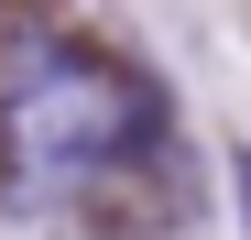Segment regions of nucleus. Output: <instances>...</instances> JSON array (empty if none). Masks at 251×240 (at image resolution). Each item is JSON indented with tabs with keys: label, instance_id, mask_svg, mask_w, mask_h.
I'll return each instance as SVG.
<instances>
[{
	"label": "nucleus",
	"instance_id": "1",
	"mask_svg": "<svg viewBox=\"0 0 251 240\" xmlns=\"http://www.w3.org/2000/svg\"><path fill=\"white\" fill-rule=\"evenodd\" d=\"M142 131V98L131 76L76 55V44H22L0 66V186L22 208H66L88 196Z\"/></svg>",
	"mask_w": 251,
	"mask_h": 240
},
{
	"label": "nucleus",
	"instance_id": "2",
	"mask_svg": "<svg viewBox=\"0 0 251 240\" xmlns=\"http://www.w3.org/2000/svg\"><path fill=\"white\" fill-rule=\"evenodd\" d=\"M229 175H240V208H251V153H229Z\"/></svg>",
	"mask_w": 251,
	"mask_h": 240
}]
</instances>
